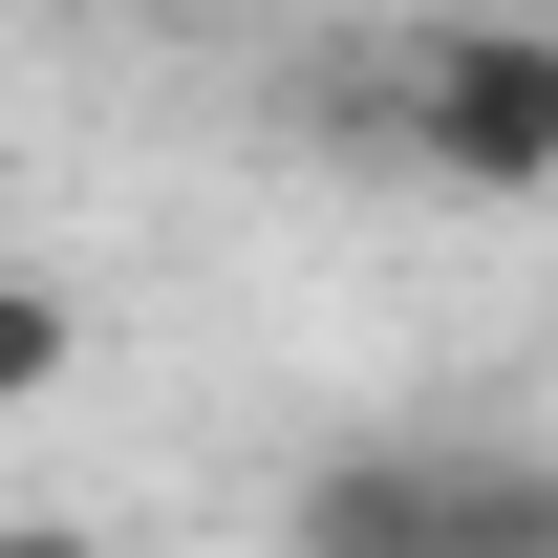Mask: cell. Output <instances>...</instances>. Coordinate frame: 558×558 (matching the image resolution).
<instances>
[{"label": "cell", "instance_id": "cell-1", "mask_svg": "<svg viewBox=\"0 0 558 558\" xmlns=\"http://www.w3.org/2000/svg\"><path fill=\"white\" fill-rule=\"evenodd\" d=\"M323 108L429 194H558V22H387Z\"/></svg>", "mask_w": 558, "mask_h": 558}, {"label": "cell", "instance_id": "cell-2", "mask_svg": "<svg viewBox=\"0 0 558 558\" xmlns=\"http://www.w3.org/2000/svg\"><path fill=\"white\" fill-rule=\"evenodd\" d=\"M279 558H558V451L473 429H365L279 494Z\"/></svg>", "mask_w": 558, "mask_h": 558}, {"label": "cell", "instance_id": "cell-3", "mask_svg": "<svg viewBox=\"0 0 558 558\" xmlns=\"http://www.w3.org/2000/svg\"><path fill=\"white\" fill-rule=\"evenodd\" d=\"M65 344H86L65 279H0V409H44V387H65Z\"/></svg>", "mask_w": 558, "mask_h": 558}, {"label": "cell", "instance_id": "cell-4", "mask_svg": "<svg viewBox=\"0 0 558 558\" xmlns=\"http://www.w3.org/2000/svg\"><path fill=\"white\" fill-rule=\"evenodd\" d=\"M0 558H108V537H86V515H0Z\"/></svg>", "mask_w": 558, "mask_h": 558}]
</instances>
